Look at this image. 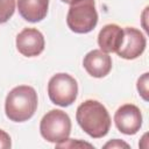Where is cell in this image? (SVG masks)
<instances>
[{"label":"cell","instance_id":"cell-1","mask_svg":"<svg viewBox=\"0 0 149 149\" xmlns=\"http://www.w3.org/2000/svg\"><path fill=\"white\" fill-rule=\"evenodd\" d=\"M76 120L79 127L93 139L106 136L111 128V116L107 108L101 102L92 99L78 106Z\"/></svg>","mask_w":149,"mask_h":149},{"label":"cell","instance_id":"cell-2","mask_svg":"<svg viewBox=\"0 0 149 149\" xmlns=\"http://www.w3.org/2000/svg\"><path fill=\"white\" fill-rule=\"evenodd\" d=\"M37 104V93L34 87L28 85L16 86L10 90L6 97V116L14 122L28 121L35 114Z\"/></svg>","mask_w":149,"mask_h":149},{"label":"cell","instance_id":"cell-3","mask_svg":"<svg viewBox=\"0 0 149 149\" xmlns=\"http://www.w3.org/2000/svg\"><path fill=\"white\" fill-rule=\"evenodd\" d=\"M98 23L94 0H73L66 15V24L76 34H87Z\"/></svg>","mask_w":149,"mask_h":149},{"label":"cell","instance_id":"cell-4","mask_svg":"<svg viewBox=\"0 0 149 149\" xmlns=\"http://www.w3.org/2000/svg\"><path fill=\"white\" fill-rule=\"evenodd\" d=\"M40 133L48 142L55 144L65 142L71 133V119L61 109H51L42 118Z\"/></svg>","mask_w":149,"mask_h":149},{"label":"cell","instance_id":"cell-5","mask_svg":"<svg viewBox=\"0 0 149 149\" xmlns=\"http://www.w3.org/2000/svg\"><path fill=\"white\" fill-rule=\"evenodd\" d=\"M78 94L77 80L68 73H56L48 83V95L52 104L68 107L74 102Z\"/></svg>","mask_w":149,"mask_h":149},{"label":"cell","instance_id":"cell-6","mask_svg":"<svg viewBox=\"0 0 149 149\" xmlns=\"http://www.w3.org/2000/svg\"><path fill=\"white\" fill-rule=\"evenodd\" d=\"M114 123L118 130L122 134H136L142 127V114L140 108L133 104L120 106L114 114Z\"/></svg>","mask_w":149,"mask_h":149},{"label":"cell","instance_id":"cell-7","mask_svg":"<svg viewBox=\"0 0 149 149\" xmlns=\"http://www.w3.org/2000/svg\"><path fill=\"white\" fill-rule=\"evenodd\" d=\"M147 45L146 36L136 28H123V37L120 47L115 51L118 56L125 59H135L140 57Z\"/></svg>","mask_w":149,"mask_h":149},{"label":"cell","instance_id":"cell-8","mask_svg":"<svg viewBox=\"0 0 149 149\" xmlns=\"http://www.w3.org/2000/svg\"><path fill=\"white\" fill-rule=\"evenodd\" d=\"M16 49L26 57H36L41 55L45 47L43 34L36 28H24L16 36Z\"/></svg>","mask_w":149,"mask_h":149},{"label":"cell","instance_id":"cell-9","mask_svg":"<svg viewBox=\"0 0 149 149\" xmlns=\"http://www.w3.org/2000/svg\"><path fill=\"white\" fill-rule=\"evenodd\" d=\"M83 66L90 76L94 78H102L112 70V58L107 52H104L100 49H94L85 55Z\"/></svg>","mask_w":149,"mask_h":149},{"label":"cell","instance_id":"cell-10","mask_svg":"<svg viewBox=\"0 0 149 149\" xmlns=\"http://www.w3.org/2000/svg\"><path fill=\"white\" fill-rule=\"evenodd\" d=\"M20 15L28 22L36 23L42 21L49 8V0H16Z\"/></svg>","mask_w":149,"mask_h":149},{"label":"cell","instance_id":"cell-11","mask_svg":"<svg viewBox=\"0 0 149 149\" xmlns=\"http://www.w3.org/2000/svg\"><path fill=\"white\" fill-rule=\"evenodd\" d=\"M123 37V28L115 23H109L102 27L98 35V45L104 52H115L121 44Z\"/></svg>","mask_w":149,"mask_h":149},{"label":"cell","instance_id":"cell-12","mask_svg":"<svg viewBox=\"0 0 149 149\" xmlns=\"http://www.w3.org/2000/svg\"><path fill=\"white\" fill-rule=\"evenodd\" d=\"M15 12V0H0V24L6 23Z\"/></svg>","mask_w":149,"mask_h":149},{"label":"cell","instance_id":"cell-13","mask_svg":"<svg viewBox=\"0 0 149 149\" xmlns=\"http://www.w3.org/2000/svg\"><path fill=\"white\" fill-rule=\"evenodd\" d=\"M148 83H149V73L146 72L143 73L139 80H137V91H139V94L142 97V99L144 101H148Z\"/></svg>","mask_w":149,"mask_h":149},{"label":"cell","instance_id":"cell-14","mask_svg":"<svg viewBox=\"0 0 149 149\" xmlns=\"http://www.w3.org/2000/svg\"><path fill=\"white\" fill-rule=\"evenodd\" d=\"M10 136L2 129H0V149H8L10 148Z\"/></svg>","mask_w":149,"mask_h":149},{"label":"cell","instance_id":"cell-15","mask_svg":"<svg viewBox=\"0 0 149 149\" xmlns=\"http://www.w3.org/2000/svg\"><path fill=\"white\" fill-rule=\"evenodd\" d=\"M104 148H127L128 149L129 148V144L126 143V142H123V141H121V140H119V139H114V140L107 142L104 146Z\"/></svg>","mask_w":149,"mask_h":149},{"label":"cell","instance_id":"cell-16","mask_svg":"<svg viewBox=\"0 0 149 149\" xmlns=\"http://www.w3.org/2000/svg\"><path fill=\"white\" fill-rule=\"evenodd\" d=\"M62 2H65V3H71L73 0H61Z\"/></svg>","mask_w":149,"mask_h":149}]
</instances>
